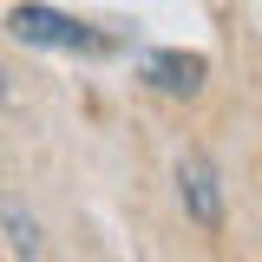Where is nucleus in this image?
Wrapping results in <instances>:
<instances>
[{
  "mask_svg": "<svg viewBox=\"0 0 262 262\" xmlns=\"http://www.w3.org/2000/svg\"><path fill=\"white\" fill-rule=\"evenodd\" d=\"M7 27H13V39L46 46V53H105V39H98L85 20H72V13H59V7H39V0L13 7V13H7Z\"/></svg>",
  "mask_w": 262,
  "mask_h": 262,
  "instance_id": "nucleus-1",
  "label": "nucleus"
},
{
  "mask_svg": "<svg viewBox=\"0 0 262 262\" xmlns=\"http://www.w3.org/2000/svg\"><path fill=\"white\" fill-rule=\"evenodd\" d=\"M177 190H184V210H190L203 229L223 223V190H216V164L210 158H184L177 164Z\"/></svg>",
  "mask_w": 262,
  "mask_h": 262,
  "instance_id": "nucleus-2",
  "label": "nucleus"
},
{
  "mask_svg": "<svg viewBox=\"0 0 262 262\" xmlns=\"http://www.w3.org/2000/svg\"><path fill=\"white\" fill-rule=\"evenodd\" d=\"M144 79H151L158 92H170V98H190L196 85H203V59H196V53H151V59H144Z\"/></svg>",
  "mask_w": 262,
  "mask_h": 262,
  "instance_id": "nucleus-3",
  "label": "nucleus"
},
{
  "mask_svg": "<svg viewBox=\"0 0 262 262\" xmlns=\"http://www.w3.org/2000/svg\"><path fill=\"white\" fill-rule=\"evenodd\" d=\"M0 229H7V249L20 262H39V229H33V216H20V210L7 203V210H0Z\"/></svg>",
  "mask_w": 262,
  "mask_h": 262,
  "instance_id": "nucleus-4",
  "label": "nucleus"
},
{
  "mask_svg": "<svg viewBox=\"0 0 262 262\" xmlns=\"http://www.w3.org/2000/svg\"><path fill=\"white\" fill-rule=\"evenodd\" d=\"M7 98H13V85H7V72H0V105H7Z\"/></svg>",
  "mask_w": 262,
  "mask_h": 262,
  "instance_id": "nucleus-5",
  "label": "nucleus"
}]
</instances>
